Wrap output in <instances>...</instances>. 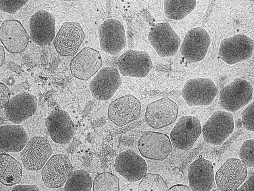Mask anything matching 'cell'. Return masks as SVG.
Listing matches in <instances>:
<instances>
[{
  "label": "cell",
  "mask_w": 254,
  "mask_h": 191,
  "mask_svg": "<svg viewBox=\"0 0 254 191\" xmlns=\"http://www.w3.org/2000/svg\"><path fill=\"white\" fill-rule=\"evenodd\" d=\"M201 133V125L197 118L183 116L171 130L170 139L175 148L187 151L193 146Z\"/></svg>",
  "instance_id": "52a82bcc"
},
{
  "label": "cell",
  "mask_w": 254,
  "mask_h": 191,
  "mask_svg": "<svg viewBox=\"0 0 254 191\" xmlns=\"http://www.w3.org/2000/svg\"><path fill=\"white\" fill-rule=\"evenodd\" d=\"M167 189V184L160 175L150 173L141 179L138 188L139 191H165Z\"/></svg>",
  "instance_id": "f546056e"
},
{
  "label": "cell",
  "mask_w": 254,
  "mask_h": 191,
  "mask_svg": "<svg viewBox=\"0 0 254 191\" xmlns=\"http://www.w3.org/2000/svg\"><path fill=\"white\" fill-rule=\"evenodd\" d=\"M238 189V191H253L254 190V171L251 173L248 179Z\"/></svg>",
  "instance_id": "e575fe53"
},
{
  "label": "cell",
  "mask_w": 254,
  "mask_h": 191,
  "mask_svg": "<svg viewBox=\"0 0 254 191\" xmlns=\"http://www.w3.org/2000/svg\"><path fill=\"white\" fill-rule=\"evenodd\" d=\"M138 149L143 157L162 161L171 152L172 145L170 138L166 134L158 132L147 131L139 138Z\"/></svg>",
  "instance_id": "30bf717a"
},
{
  "label": "cell",
  "mask_w": 254,
  "mask_h": 191,
  "mask_svg": "<svg viewBox=\"0 0 254 191\" xmlns=\"http://www.w3.org/2000/svg\"><path fill=\"white\" fill-rule=\"evenodd\" d=\"M196 5L194 0H165L164 13L169 19L180 20L192 11Z\"/></svg>",
  "instance_id": "4316f807"
},
{
  "label": "cell",
  "mask_w": 254,
  "mask_h": 191,
  "mask_svg": "<svg viewBox=\"0 0 254 191\" xmlns=\"http://www.w3.org/2000/svg\"><path fill=\"white\" fill-rule=\"evenodd\" d=\"M242 122L240 119H238L235 121V126L237 128H239L242 127Z\"/></svg>",
  "instance_id": "f35d334b"
},
{
  "label": "cell",
  "mask_w": 254,
  "mask_h": 191,
  "mask_svg": "<svg viewBox=\"0 0 254 191\" xmlns=\"http://www.w3.org/2000/svg\"><path fill=\"white\" fill-rule=\"evenodd\" d=\"M120 73L125 76L142 78L152 68V62L148 53L132 49L126 50L117 62Z\"/></svg>",
  "instance_id": "7c38bea8"
},
{
  "label": "cell",
  "mask_w": 254,
  "mask_h": 191,
  "mask_svg": "<svg viewBox=\"0 0 254 191\" xmlns=\"http://www.w3.org/2000/svg\"><path fill=\"white\" fill-rule=\"evenodd\" d=\"M0 107L2 109L5 107L9 100L10 97V90L4 83H0Z\"/></svg>",
  "instance_id": "836d02e7"
},
{
  "label": "cell",
  "mask_w": 254,
  "mask_h": 191,
  "mask_svg": "<svg viewBox=\"0 0 254 191\" xmlns=\"http://www.w3.org/2000/svg\"><path fill=\"white\" fill-rule=\"evenodd\" d=\"M1 43L9 53L18 54L23 52L29 43V35L22 24L16 19L4 21L0 27Z\"/></svg>",
  "instance_id": "603a6c76"
},
{
  "label": "cell",
  "mask_w": 254,
  "mask_h": 191,
  "mask_svg": "<svg viewBox=\"0 0 254 191\" xmlns=\"http://www.w3.org/2000/svg\"><path fill=\"white\" fill-rule=\"evenodd\" d=\"M102 66V60L99 52L88 47L83 48L73 57L70 63L72 76L82 80L89 79Z\"/></svg>",
  "instance_id": "e0dca14e"
},
{
  "label": "cell",
  "mask_w": 254,
  "mask_h": 191,
  "mask_svg": "<svg viewBox=\"0 0 254 191\" xmlns=\"http://www.w3.org/2000/svg\"><path fill=\"white\" fill-rule=\"evenodd\" d=\"M121 83L119 71L114 67H105L97 73L89 87L96 99L106 101L112 97Z\"/></svg>",
  "instance_id": "5bb4252c"
},
{
  "label": "cell",
  "mask_w": 254,
  "mask_h": 191,
  "mask_svg": "<svg viewBox=\"0 0 254 191\" xmlns=\"http://www.w3.org/2000/svg\"><path fill=\"white\" fill-rule=\"evenodd\" d=\"M168 191H192L191 189L186 185L183 184H176L173 185L168 189Z\"/></svg>",
  "instance_id": "8d00e7d4"
},
{
  "label": "cell",
  "mask_w": 254,
  "mask_h": 191,
  "mask_svg": "<svg viewBox=\"0 0 254 191\" xmlns=\"http://www.w3.org/2000/svg\"><path fill=\"white\" fill-rule=\"evenodd\" d=\"M85 38L84 32L78 23H64L55 37L53 44L57 52L62 56L74 55Z\"/></svg>",
  "instance_id": "2e32d148"
},
{
  "label": "cell",
  "mask_w": 254,
  "mask_h": 191,
  "mask_svg": "<svg viewBox=\"0 0 254 191\" xmlns=\"http://www.w3.org/2000/svg\"><path fill=\"white\" fill-rule=\"evenodd\" d=\"M218 89L209 78H198L189 80L182 90V96L189 106H206L215 99Z\"/></svg>",
  "instance_id": "3957f363"
},
{
  "label": "cell",
  "mask_w": 254,
  "mask_h": 191,
  "mask_svg": "<svg viewBox=\"0 0 254 191\" xmlns=\"http://www.w3.org/2000/svg\"><path fill=\"white\" fill-rule=\"evenodd\" d=\"M188 176L192 191H208L215 186L213 166L205 158H199L189 165Z\"/></svg>",
  "instance_id": "cb8c5ba5"
},
{
  "label": "cell",
  "mask_w": 254,
  "mask_h": 191,
  "mask_svg": "<svg viewBox=\"0 0 254 191\" xmlns=\"http://www.w3.org/2000/svg\"><path fill=\"white\" fill-rule=\"evenodd\" d=\"M98 32L100 47L106 53L116 55L126 46L125 29L119 20L106 19L99 26Z\"/></svg>",
  "instance_id": "9c48e42d"
},
{
  "label": "cell",
  "mask_w": 254,
  "mask_h": 191,
  "mask_svg": "<svg viewBox=\"0 0 254 191\" xmlns=\"http://www.w3.org/2000/svg\"><path fill=\"white\" fill-rule=\"evenodd\" d=\"M114 167L116 171L129 182L141 180L147 171L145 160L130 149L124 151L117 155Z\"/></svg>",
  "instance_id": "44dd1931"
},
{
  "label": "cell",
  "mask_w": 254,
  "mask_h": 191,
  "mask_svg": "<svg viewBox=\"0 0 254 191\" xmlns=\"http://www.w3.org/2000/svg\"><path fill=\"white\" fill-rule=\"evenodd\" d=\"M0 66H1L5 59V51L3 48V47L0 45Z\"/></svg>",
  "instance_id": "74e56055"
},
{
  "label": "cell",
  "mask_w": 254,
  "mask_h": 191,
  "mask_svg": "<svg viewBox=\"0 0 254 191\" xmlns=\"http://www.w3.org/2000/svg\"><path fill=\"white\" fill-rule=\"evenodd\" d=\"M141 110L140 101L133 95L127 94L110 103L108 116L114 124L122 127L138 119Z\"/></svg>",
  "instance_id": "4fadbf2b"
},
{
  "label": "cell",
  "mask_w": 254,
  "mask_h": 191,
  "mask_svg": "<svg viewBox=\"0 0 254 191\" xmlns=\"http://www.w3.org/2000/svg\"><path fill=\"white\" fill-rule=\"evenodd\" d=\"M238 155L247 167L254 166V139L246 140L242 144Z\"/></svg>",
  "instance_id": "4dcf8cb0"
},
{
  "label": "cell",
  "mask_w": 254,
  "mask_h": 191,
  "mask_svg": "<svg viewBox=\"0 0 254 191\" xmlns=\"http://www.w3.org/2000/svg\"><path fill=\"white\" fill-rule=\"evenodd\" d=\"M254 50V41L246 35L238 34L222 40L219 47V57L233 65L249 58Z\"/></svg>",
  "instance_id": "277c9868"
},
{
  "label": "cell",
  "mask_w": 254,
  "mask_h": 191,
  "mask_svg": "<svg viewBox=\"0 0 254 191\" xmlns=\"http://www.w3.org/2000/svg\"><path fill=\"white\" fill-rule=\"evenodd\" d=\"M93 179L89 172L84 170L72 171L69 175L64 188L65 191H90Z\"/></svg>",
  "instance_id": "83f0119b"
},
{
  "label": "cell",
  "mask_w": 254,
  "mask_h": 191,
  "mask_svg": "<svg viewBox=\"0 0 254 191\" xmlns=\"http://www.w3.org/2000/svg\"><path fill=\"white\" fill-rule=\"evenodd\" d=\"M12 191H39V188L35 185H19L13 188Z\"/></svg>",
  "instance_id": "d590c367"
},
{
  "label": "cell",
  "mask_w": 254,
  "mask_h": 191,
  "mask_svg": "<svg viewBox=\"0 0 254 191\" xmlns=\"http://www.w3.org/2000/svg\"><path fill=\"white\" fill-rule=\"evenodd\" d=\"M0 181L6 186L19 183L22 178V167L21 164L9 154H0Z\"/></svg>",
  "instance_id": "484cf974"
},
{
  "label": "cell",
  "mask_w": 254,
  "mask_h": 191,
  "mask_svg": "<svg viewBox=\"0 0 254 191\" xmlns=\"http://www.w3.org/2000/svg\"><path fill=\"white\" fill-rule=\"evenodd\" d=\"M242 125L247 129L254 131V102H252L241 113Z\"/></svg>",
  "instance_id": "1f68e13d"
},
{
  "label": "cell",
  "mask_w": 254,
  "mask_h": 191,
  "mask_svg": "<svg viewBox=\"0 0 254 191\" xmlns=\"http://www.w3.org/2000/svg\"><path fill=\"white\" fill-rule=\"evenodd\" d=\"M28 1V0H0V10L10 14H14Z\"/></svg>",
  "instance_id": "d6a6232c"
},
{
  "label": "cell",
  "mask_w": 254,
  "mask_h": 191,
  "mask_svg": "<svg viewBox=\"0 0 254 191\" xmlns=\"http://www.w3.org/2000/svg\"><path fill=\"white\" fill-rule=\"evenodd\" d=\"M45 125L50 136L56 143L67 144L75 134V128L71 117L63 110L52 111L46 119Z\"/></svg>",
  "instance_id": "ac0fdd59"
},
{
  "label": "cell",
  "mask_w": 254,
  "mask_h": 191,
  "mask_svg": "<svg viewBox=\"0 0 254 191\" xmlns=\"http://www.w3.org/2000/svg\"><path fill=\"white\" fill-rule=\"evenodd\" d=\"M52 153V149L48 138L35 136L29 140L23 149L21 158L27 170L37 171L43 168Z\"/></svg>",
  "instance_id": "9a60e30c"
},
{
  "label": "cell",
  "mask_w": 254,
  "mask_h": 191,
  "mask_svg": "<svg viewBox=\"0 0 254 191\" xmlns=\"http://www.w3.org/2000/svg\"><path fill=\"white\" fill-rule=\"evenodd\" d=\"M29 35L37 45L43 46L50 44L55 37L54 16L43 9L34 13L29 19Z\"/></svg>",
  "instance_id": "ffe728a7"
},
{
  "label": "cell",
  "mask_w": 254,
  "mask_h": 191,
  "mask_svg": "<svg viewBox=\"0 0 254 191\" xmlns=\"http://www.w3.org/2000/svg\"><path fill=\"white\" fill-rule=\"evenodd\" d=\"M247 176L244 162L237 158H229L216 172L215 181L219 189L223 191L237 190Z\"/></svg>",
  "instance_id": "ba28073f"
},
{
  "label": "cell",
  "mask_w": 254,
  "mask_h": 191,
  "mask_svg": "<svg viewBox=\"0 0 254 191\" xmlns=\"http://www.w3.org/2000/svg\"><path fill=\"white\" fill-rule=\"evenodd\" d=\"M234 127L233 117L231 113L216 111L202 126L204 140L208 143L220 145L233 132Z\"/></svg>",
  "instance_id": "7a4b0ae2"
},
{
  "label": "cell",
  "mask_w": 254,
  "mask_h": 191,
  "mask_svg": "<svg viewBox=\"0 0 254 191\" xmlns=\"http://www.w3.org/2000/svg\"><path fill=\"white\" fill-rule=\"evenodd\" d=\"M178 110V106L176 103L168 97H164L147 106L145 121L154 129L164 128L176 121Z\"/></svg>",
  "instance_id": "8fae6325"
},
{
  "label": "cell",
  "mask_w": 254,
  "mask_h": 191,
  "mask_svg": "<svg viewBox=\"0 0 254 191\" xmlns=\"http://www.w3.org/2000/svg\"><path fill=\"white\" fill-rule=\"evenodd\" d=\"M72 171V165L68 157L59 154L49 159L41 173L46 187L57 188L66 181Z\"/></svg>",
  "instance_id": "d6986e66"
},
{
  "label": "cell",
  "mask_w": 254,
  "mask_h": 191,
  "mask_svg": "<svg viewBox=\"0 0 254 191\" xmlns=\"http://www.w3.org/2000/svg\"><path fill=\"white\" fill-rule=\"evenodd\" d=\"M253 88L250 83L237 78L221 89L219 93L221 107L231 112H235L252 99Z\"/></svg>",
  "instance_id": "6da1fadb"
},
{
  "label": "cell",
  "mask_w": 254,
  "mask_h": 191,
  "mask_svg": "<svg viewBox=\"0 0 254 191\" xmlns=\"http://www.w3.org/2000/svg\"><path fill=\"white\" fill-rule=\"evenodd\" d=\"M92 189L93 191H118L120 190L119 179L112 173L102 172L93 181Z\"/></svg>",
  "instance_id": "f1b7e54d"
},
{
  "label": "cell",
  "mask_w": 254,
  "mask_h": 191,
  "mask_svg": "<svg viewBox=\"0 0 254 191\" xmlns=\"http://www.w3.org/2000/svg\"><path fill=\"white\" fill-rule=\"evenodd\" d=\"M211 42V38L204 28H192L185 35L180 46V53L188 63L199 62L204 58Z\"/></svg>",
  "instance_id": "5b68a950"
},
{
  "label": "cell",
  "mask_w": 254,
  "mask_h": 191,
  "mask_svg": "<svg viewBox=\"0 0 254 191\" xmlns=\"http://www.w3.org/2000/svg\"><path fill=\"white\" fill-rule=\"evenodd\" d=\"M148 40L161 57L175 55L181 45V40L172 27L167 22L154 24L150 29Z\"/></svg>",
  "instance_id": "8992f818"
},
{
  "label": "cell",
  "mask_w": 254,
  "mask_h": 191,
  "mask_svg": "<svg viewBox=\"0 0 254 191\" xmlns=\"http://www.w3.org/2000/svg\"><path fill=\"white\" fill-rule=\"evenodd\" d=\"M37 105V99L33 95L21 92L9 99L4 107V116L15 124H20L35 113Z\"/></svg>",
  "instance_id": "7402d4cb"
},
{
  "label": "cell",
  "mask_w": 254,
  "mask_h": 191,
  "mask_svg": "<svg viewBox=\"0 0 254 191\" xmlns=\"http://www.w3.org/2000/svg\"><path fill=\"white\" fill-rule=\"evenodd\" d=\"M28 141V135L21 125L0 126V153L16 152L22 150Z\"/></svg>",
  "instance_id": "d4e9b609"
}]
</instances>
